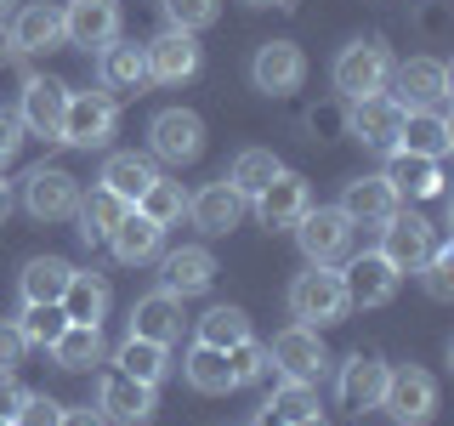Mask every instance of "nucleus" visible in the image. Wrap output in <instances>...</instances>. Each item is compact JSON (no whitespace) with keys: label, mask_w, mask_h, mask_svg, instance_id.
Segmentation results:
<instances>
[{"label":"nucleus","mask_w":454,"mask_h":426,"mask_svg":"<svg viewBox=\"0 0 454 426\" xmlns=\"http://www.w3.org/2000/svg\"><path fill=\"white\" fill-rule=\"evenodd\" d=\"M420 273H426V296H432V302H449L454 296V256L449 250H432L420 262Z\"/></svg>","instance_id":"37998d69"},{"label":"nucleus","mask_w":454,"mask_h":426,"mask_svg":"<svg viewBox=\"0 0 454 426\" xmlns=\"http://www.w3.org/2000/svg\"><path fill=\"white\" fill-rule=\"evenodd\" d=\"M392 85L403 108H443L449 103V63L437 57H409V63H392Z\"/></svg>","instance_id":"ddd939ff"},{"label":"nucleus","mask_w":454,"mask_h":426,"mask_svg":"<svg viewBox=\"0 0 454 426\" xmlns=\"http://www.w3.org/2000/svg\"><path fill=\"white\" fill-rule=\"evenodd\" d=\"M63 40L85 51H103L108 40H120V0H68L63 6Z\"/></svg>","instance_id":"2eb2a0df"},{"label":"nucleus","mask_w":454,"mask_h":426,"mask_svg":"<svg viewBox=\"0 0 454 426\" xmlns=\"http://www.w3.org/2000/svg\"><path fill=\"white\" fill-rule=\"evenodd\" d=\"M262 426H284V421H273V415H267V409H262Z\"/></svg>","instance_id":"5fc2aeb1"},{"label":"nucleus","mask_w":454,"mask_h":426,"mask_svg":"<svg viewBox=\"0 0 454 426\" xmlns=\"http://www.w3.org/2000/svg\"><path fill=\"white\" fill-rule=\"evenodd\" d=\"M335 392H340V409H352V415H364V409H380V392H387V364L380 359H347L340 364V381H335Z\"/></svg>","instance_id":"b1692460"},{"label":"nucleus","mask_w":454,"mask_h":426,"mask_svg":"<svg viewBox=\"0 0 454 426\" xmlns=\"http://www.w3.org/2000/svg\"><path fill=\"white\" fill-rule=\"evenodd\" d=\"M131 210H142V217H148L153 227H170V222H182V217H188V193H182V182L153 177V182H148V193H142Z\"/></svg>","instance_id":"c9c22d12"},{"label":"nucleus","mask_w":454,"mask_h":426,"mask_svg":"<svg viewBox=\"0 0 454 426\" xmlns=\"http://www.w3.org/2000/svg\"><path fill=\"white\" fill-rule=\"evenodd\" d=\"M352 312L347 302V284H340L335 267H307V273H295L290 284V319L307 324V330H324V324H340Z\"/></svg>","instance_id":"f257e3e1"},{"label":"nucleus","mask_w":454,"mask_h":426,"mask_svg":"<svg viewBox=\"0 0 454 426\" xmlns=\"http://www.w3.org/2000/svg\"><path fill=\"white\" fill-rule=\"evenodd\" d=\"M18 404H23V387H18V381L6 375V369H0V415L12 421V415H18Z\"/></svg>","instance_id":"de8ad7c7"},{"label":"nucleus","mask_w":454,"mask_h":426,"mask_svg":"<svg viewBox=\"0 0 454 426\" xmlns=\"http://www.w3.org/2000/svg\"><path fill=\"white\" fill-rule=\"evenodd\" d=\"M18 148H23V125H18V114L0 108V170L18 160Z\"/></svg>","instance_id":"49530a36"},{"label":"nucleus","mask_w":454,"mask_h":426,"mask_svg":"<svg viewBox=\"0 0 454 426\" xmlns=\"http://www.w3.org/2000/svg\"><path fill=\"white\" fill-rule=\"evenodd\" d=\"M188 217L199 233H210V239H222V233H233L239 217H245V193H233V182H210V188H199L188 199Z\"/></svg>","instance_id":"412c9836"},{"label":"nucleus","mask_w":454,"mask_h":426,"mask_svg":"<svg viewBox=\"0 0 454 426\" xmlns=\"http://www.w3.org/2000/svg\"><path fill=\"white\" fill-rule=\"evenodd\" d=\"M403 103L397 97H387V91H375V97H358L352 103V114H347V131L364 142V148H380V154H392L397 148V131H403Z\"/></svg>","instance_id":"1a4fd4ad"},{"label":"nucleus","mask_w":454,"mask_h":426,"mask_svg":"<svg viewBox=\"0 0 454 426\" xmlns=\"http://www.w3.org/2000/svg\"><path fill=\"white\" fill-rule=\"evenodd\" d=\"M23 352H28L23 330H18V324H0V369H6V375H12V369L23 364Z\"/></svg>","instance_id":"a18cd8bd"},{"label":"nucleus","mask_w":454,"mask_h":426,"mask_svg":"<svg viewBox=\"0 0 454 426\" xmlns=\"http://www.w3.org/2000/svg\"><path fill=\"white\" fill-rule=\"evenodd\" d=\"M153 177H160V170H153L148 154H108V165H103V188L120 193L125 205H137V199L148 193Z\"/></svg>","instance_id":"7c9ffc66"},{"label":"nucleus","mask_w":454,"mask_h":426,"mask_svg":"<svg viewBox=\"0 0 454 426\" xmlns=\"http://www.w3.org/2000/svg\"><path fill=\"white\" fill-rule=\"evenodd\" d=\"M114 125H120V108H114L108 91H68V114H63V137L68 148H108Z\"/></svg>","instance_id":"20e7f679"},{"label":"nucleus","mask_w":454,"mask_h":426,"mask_svg":"<svg viewBox=\"0 0 454 426\" xmlns=\"http://www.w3.org/2000/svg\"><path fill=\"white\" fill-rule=\"evenodd\" d=\"M290 426H330V421H324L318 409H312V415H301V421H290Z\"/></svg>","instance_id":"3c124183"},{"label":"nucleus","mask_w":454,"mask_h":426,"mask_svg":"<svg viewBox=\"0 0 454 426\" xmlns=\"http://www.w3.org/2000/svg\"><path fill=\"white\" fill-rule=\"evenodd\" d=\"M142 57H148V80H160V85H182V80H193L199 68H205V51H199V40L182 35V28H165V35H153L148 46H142Z\"/></svg>","instance_id":"9b49d317"},{"label":"nucleus","mask_w":454,"mask_h":426,"mask_svg":"<svg viewBox=\"0 0 454 426\" xmlns=\"http://www.w3.org/2000/svg\"><path fill=\"white\" fill-rule=\"evenodd\" d=\"M108 250H114V262H125V267H142V262H153V256L165 250V227H153L142 210H125L120 227L108 233Z\"/></svg>","instance_id":"bb28decb"},{"label":"nucleus","mask_w":454,"mask_h":426,"mask_svg":"<svg viewBox=\"0 0 454 426\" xmlns=\"http://www.w3.org/2000/svg\"><path fill=\"white\" fill-rule=\"evenodd\" d=\"M148 148H153V160H165V165H193L199 154H205V120H199L193 108H165V114H153Z\"/></svg>","instance_id":"423d86ee"},{"label":"nucleus","mask_w":454,"mask_h":426,"mask_svg":"<svg viewBox=\"0 0 454 426\" xmlns=\"http://www.w3.org/2000/svg\"><path fill=\"white\" fill-rule=\"evenodd\" d=\"M165 18L182 35H199V28H210L222 18V0H165Z\"/></svg>","instance_id":"79ce46f5"},{"label":"nucleus","mask_w":454,"mask_h":426,"mask_svg":"<svg viewBox=\"0 0 454 426\" xmlns=\"http://www.w3.org/2000/svg\"><path fill=\"white\" fill-rule=\"evenodd\" d=\"M68 279H74V267L63 262V256H35V262L23 267V302H63Z\"/></svg>","instance_id":"72a5a7b5"},{"label":"nucleus","mask_w":454,"mask_h":426,"mask_svg":"<svg viewBox=\"0 0 454 426\" xmlns=\"http://www.w3.org/2000/svg\"><path fill=\"white\" fill-rule=\"evenodd\" d=\"M63 421V404H51L46 392H23L18 415H12V426H57Z\"/></svg>","instance_id":"c03bdc74"},{"label":"nucleus","mask_w":454,"mask_h":426,"mask_svg":"<svg viewBox=\"0 0 454 426\" xmlns=\"http://www.w3.org/2000/svg\"><path fill=\"white\" fill-rule=\"evenodd\" d=\"M340 284H347V302L352 307H387L397 296V267L380 250H364L340 267Z\"/></svg>","instance_id":"4468645a"},{"label":"nucleus","mask_w":454,"mask_h":426,"mask_svg":"<svg viewBox=\"0 0 454 426\" xmlns=\"http://www.w3.org/2000/svg\"><path fill=\"white\" fill-rule=\"evenodd\" d=\"M312 409H318V392H312V381H290V375H284V387L273 392V404H267V415L290 426V421L312 415Z\"/></svg>","instance_id":"a19ab883"},{"label":"nucleus","mask_w":454,"mask_h":426,"mask_svg":"<svg viewBox=\"0 0 454 426\" xmlns=\"http://www.w3.org/2000/svg\"><path fill=\"white\" fill-rule=\"evenodd\" d=\"M23 205H28L35 222H68L74 205H80V182L68 177L63 165H40V170H28V182H23Z\"/></svg>","instance_id":"6e6552de"},{"label":"nucleus","mask_w":454,"mask_h":426,"mask_svg":"<svg viewBox=\"0 0 454 426\" xmlns=\"http://www.w3.org/2000/svg\"><path fill=\"white\" fill-rule=\"evenodd\" d=\"M210 279H216V256L205 245H182V250L160 256V290L170 296H199V290H210Z\"/></svg>","instance_id":"4be33fe9"},{"label":"nucleus","mask_w":454,"mask_h":426,"mask_svg":"<svg viewBox=\"0 0 454 426\" xmlns=\"http://www.w3.org/2000/svg\"><path fill=\"white\" fill-rule=\"evenodd\" d=\"M290 233H295V245H301V256H307L312 267H335V262H347V250H352V222H347V210H340V205L307 210Z\"/></svg>","instance_id":"7ed1b4c3"},{"label":"nucleus","mask_w":454,"mask_h":426,"mask_svg":"<svg viewBox=\"0 0 454 426\" xmlns=\"http://www.w3.org/2000/svg\"><path fill=\"white\" fill-rule=\"evenodd\" d=\"M267 359H273L290 381H318L324 369H330V352H324L318 330H307V324H290V330H278L273 347H267Z\"/></svg>","instance_id":"dca6fc26"},{"label":"nucleus","mask_w":454,"mask_h":426,"mask_svg":"<svg viewBox=\"0 0 454 426\" xmlns=\"http://www.w3.org/2000/svg\"><path fill=\"white\" fill-rule=\"evenodd\" d=\"M380 177L392 182V193H397V199H437V193H443V160H426V154H403V148H392Z\"/></svg>","instance_id":"aec40b11"},{"label":"nucleus","mask_w":454,"mask_h":426,"mask_svg":"<svg viewBox=\"0 0 454 426\" xmlns=\"http://www.w3.org/2000/svg\"><path fill=\"white\" fill-rule=\"evenodd\" d=\"M6 210H12V188H6V177H0V222H6Z\"/></svg>","instance_id":"8fccbe9b"},{"label":"nucleus","mask_w":454,"mask_h":426,"mask_svg":"<svg viewBox=\"0 0 454 426\" xmlns=\"http://www.w3.org/2000/svg\"><path fill=\"white\" fill-rule=\"evenodd\" d=\"M0 426H12V421H6V415H0Z\"/></svg>","instance_id":"6e6d98bb"},{"label":"nucleus","mask_w":454,"mask_h":426,"mask_svg":"<svg viewBox=\"0 0 454 426\" xmlns=\"http://www.w3.org/2000/svg\"><path fill=\"white\" fill-rule=\"evenodd\" d=\"M227 369H233V387H250V381H262L273 369V359H267V347L255 335H245V341L227 347Z\"/></svg>","instance_id":"ea45409f"},{"label":"nucleus","mask_w":454,"mask_h":426,"mask_svg":"<svg viewBox=\"0 0 454 426\" xmlns=\"http://www.w3.org/2000/svg\"><path fill=\"white\" fill-rule=\"evenodd\" d=\"M63 312H68V324H103L108 284L97 273H80V267H74V279H68V290H63Z\"/></svg>","instance_id":"f704fd0d"},{"label":"nucleus","mask_w":454,"mask_h":426,"mask_svg":"<svg viewBox=\"0 0 454 426\" xmlns=\"http://www.w3.org/2000/svg\"><path fill=\"white\" fill-rule=\"evenodd\" d=\"M97 415L114 421V426H142L153 415V387H142L131 375H103V387H97Z\"/></svg>","instance_id":"6ab92c4d"},{"label":"nucleus","mask_w":454,"mask_h":426,"mask_svg":"<svg viewBox=\"0 0 454 426\" xmlns=\"http://www.w3.org/2000/svg\"><path fill=\"white\" fill-rule=\"evenodd\" d=\"M397 148H403V154H426V160H443V154L454 148L443 108H409L403 131H397Z\"/></svg>","instance_id":"cd10ccee"},{"label":"nucleus","mask_w":454,"mask_h":426,"mask_svg":"<svg viewBox=\"0 0 454 426\" xmlns=\"http://www.w3.org/2000/svg\"><path fill=\"white\" fill-rule=\"evenodd\" d=\"M250 80H255V91H267V97L301 91V80H307L301 46H295V40H267V46L250 57Z\"/></svg>","instance_id":"9d476101"},{"label":"nucleus","mask_w":454,"mask_h":426,"mask_svg":"<svg viewBox=\"0 0 454 426\" xmlns=\"http://www.w3.org/2000/svg\"><path fill=\"white\" fill-rule=\"evenodd\" d=\"M250 6H290V0H250Z\"/></svg>","instance_id":"864d4df0"},{"label":"nucleus","mask_w":454,"mask_h":426,"mask_svg":"<svg viewBox=\"0 0 454 426\" xmlns=\"http://www.w3.org/2000/svg\"><path fill=\"white\" fill-rule=\"evenodd\" d=\"M278 160H273V154H267V148H245V154H239V160H233V170H227V182H233V193H245V199H255V193H262L267 188V182H273L278 177Z\"/></svg>","instance_id":"e433bc0d"},{"label":"nucleus","mask_w":454,"mask_h":426,"mask_svg":"<svg viewBox=\"0 0 454 426\" xmlns=\"http://www.w3.org/2000/svg\"><path fill=\"white\" fill-rule=\"evenodd\" d=\"M182 375H188L193 392H233V369H227V352L222 347H205L193 341V352L182 359Z\"/></svg>","instance_id":"473e14b6"},{"label":"nucleus","mask_w":454,"mask_h":426,"mask_svg":"<svg viewBox=\"0 0 454 426\" xmlns=\"http://www.w3.org/2000/svg\"><path fill=\"white\" fill-rule=\"evenodd\" d=\"M307 210H312V193H307V177H295V170H278V177L255 193V217H262V227H273V233L295 227Z\"/></svg>","instance_id":"f3484780"},{"label":"nucleus","mask_w":454,"mask_h":426,"mask_svg":"<svg viewBox=\"0 0 454 426\" xmlns=\"http://www.w3.org/2000/svg\"><path fill=\"white\" fill-rule=\"evenodd\" d=\"M18 330H23L28 347H51V341L68 330V312H63V302H35V307H23Z\"/></svg>","instance_id":"58836bf2"},{"label":"nucleus","mask_w":454,"mask_h":426,"mask_svg":"<svg viewBox=\"0 0 454 426\" xmlns=\"http://www.w3.org/2000/svg\"><path fill=\"white\" fill-rule=\"evenodd\" d=\"M131 335L170 347V341L182 335V296H170V290H148V296H137V302H131Z\"/></svg>","instance_id":"5701e85b"},{"label":"nucleus","mask_w":454,"mask_h":426,"mask_svg":"<svg viewBox=\"0 0 454 426\" xmlns=\"http://www.w3.org/2000/svg\"><path fill=\"white\" fill-rule=\"evenodd\" d=\"M125 210H131V205H125L120 193H108L103 182H97V188H91V193H80V205H74V217H80V239H85V245L108 239L114 227H120Z\"/></svg>","instance_id":"c85d7f7f"},{"label":"nucleus","mask_w":454,"mask_h":426,"mask_svg":"<svg viewBox=\"0 0 454 426\" xmlns=\"http://www.w3.org/2000/svg\"><path fill=\"white\" fill-rule=\"evenodd\" d=\"M250 335V312L245 307H210L205 319H199V341L205 347H233V341H245Z\"/></svg>","instance_id":"4c0bfd02"},{"label":"nucleus","mask_w":454,"mask_h":426,"mask_svg":"<svg viewBox=\"0 0 454 426\" xmlns=\"http://www.w3.org/2000/svg\"><path fill=\"white\" fill-rule=\"evenodd\" d=\"M97 75H103V91L108 97H137L142 85H148V57H142V46L108 40L103 57H97Z\"/></svg>","instance_id":"393cba45"},{"label":"nucleus","mask_w":454,"mask_h":426,"mask_svg":"<svg viewBox=\"0 0 454 426\" xmlns=\"http://www.w3.org/2000/svg\"><path fill=\"white\" fill-rule=\"evenodd\" d=\"M437 250V227L426 217H409V210H392L380 222V256L397 267V273H420V262Z\"/></svg>","instance_id":"0eeeda50"},{"label":"nucleus","mask_w":454,"mask_h":426,"mask_svg":"<svg viewBox=\"0 0 454 426\" xmlns=\"http://www.w3.org/2000/svg\"><path fill=\"white\" fill-rule=\"evenodd\" d=\"M12 12H18V0H0V23H6V18H12Z\"/></svg>","instance_id":"603ef678"},{"label":"nucleus","mask_w":454,"mask_h":426,"mask_svg":"<svg viewBox=\"0 0 454 426\" xmlns=\"http://www.w3.org/2000/svg\"><path fill=\"white\" fill-rule=\"evenodd\" d=\"M114 364H120V375L142 381V387H160L165 369H170V347H160V341H142V335H125V347L114 352Z\"/></svg>","instance_id":"c756f323"},{"label":"nucleus","mask_w":454,"mask_h":426,"mask_svg":"<svg viewBox=\"0 0 454 426\" xmlns=\"http://www.w3.org/2000/svg\"><path fill=\"white\" fill-rule=\"evenodd\" d=\"M340 210H347L352 227H380L397 210V193L387 177H352L347 193H340Z\"/></svg>","instance_id":"a878e982"},{"label":"nucleus","mask_w":454,"mask_h":426,"mask_svg":"<svg viewBox=\"0 0 454 426\" xmlns=\"http://www.w3.org/2000/svg\"><path fill=\"white\" fill-rule=\"evenodd\" d=\"M330 80H335V91L347 97V103L375 97V91H387V80H392V51L380 46V40H352V46H340Z\"/></svg>","instance_id":"f03ea898"},{"label":"nucleus","mask_w":454,"mask_h":426,"mask_svg":"<svg viewBox=\"0 0 454 426\" xmlns=\"http://www.w3.org/2000/svg\"><path fill=\"white\" fill-rule=\"evenodd\" d=\"M6 40H12V51H57L63 46V12L46 6V0H35V6H18L6 18Z\"/></svg>","instance_id":"a211bd4d"},{"label":"nucleus","mask_w":454,"mask_h":426,"mask_svg":"<svg viewBox=\"0 0 454 426\" xmlns=\"http://www.w3.org/2000/svg\"><path fill=\"white\" fill-rule=\"evenodd\" d=\"M380 409L403 426H426L437 415V381L426 369L403 364V369H387V392H380Z\"/></svg>","instance_id":"39448f33"},{"label":"nucleus","mask_w":454,"mask_h":426,"mask_svg":"<svg viewBox=\"0 0 454 426\" xmlns=\"http://www.w3.org/2000/svg\"><path fill=\"white\" fill-rule=\"evenodd\" d=\"M57 426H108L103 415H97V409H63V421Z\"/></svg>","instance_id":"09e8293b"},{"label":"nucleus","mask_w":454,"mask_h":426,"mask_svg":"<svg viewBox=\"0 0 454 426\" xmlns=\"http://www.w3.org/2000/svg\"><path fill=\"white\" fill-rule=\"evenodd\" d=\"M46 352H51L57 369H91L97 359H103V324H68Z\"/></svg>","instance_id":"2f4dec72"},{"label":"nucleus","mask_w":454,"mask_h":426,"mask_svg":"<svg viewBox=\"0 0 454 426\" xmlns=\"http://www.w3.org/2000/svg\"><path fill=\"white\" fill-rule=\"evenodd\" d=\"M63 114H68V85L63 80H46V75L23 80V108H18L23 131L57 142V137H63Z\"/></svg>","instance_id":"f8f14e48"}]
</instances>
